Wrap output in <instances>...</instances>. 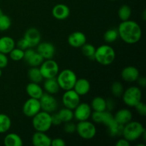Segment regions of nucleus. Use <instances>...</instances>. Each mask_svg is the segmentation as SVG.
<instances>
[{
  "instance_id": "obj_24",
  "label": "nucleus",
  "mask_w": 146,
  "mask_h": 146,
  "mask_svg": "<svg viewBox=\"0 0 146 146\" xmlns=\"http://www.w3.org/2000/svg\"><path fill=\"white\" fill-rule=\"evenodd\" d=\"M15 41L14 38L9 36H4L0 38V52L9 54L10 51L15 48Z\"/></svg>"
},
{
  "instance_id": "obj_47",
  "label": "nucleus",
  "mask_w": 146,
  "mask_h": 146,
  "mask_svg": "<svg viewBox=\"0 0 146 146\" xmlns=\"http://www.w3.org/2000/svg\"><path fill=\"white\" fill-rule=\"evenodd\" d=\"M143 20L146 19V11H145V10H144L143 13Z\"/></svg>"
},
{
  "instance_id": "obj_7",
  "label": "nucleus",
  "mask_w": 146,
  "mask_h": 146,
  "mask_svg": "<svg viewBox=\"0 0 146 146\" xmlns=\"http://www.w3.org/2000/svg\"><path fill=\"white\" fill-rule=\"evenodd\" d=\"M76 131L81 138L85 140H91L96 135V127L94 123L91 121H78L76 125Z\"/></svg>"
},
{
  "instance_id": "obj_11",
  "label": "nucleus",
  "mask_w": 146,
  "mask_h": 146,
  "mask_svg": "<svg viewBox=\"0 0 146 146\" xmlns=\"http://www.w3.org/2000/svg\"><path fill=\"white\" fill-rule=\"evenodd\" d=\"M40 111H41V109L39 99L36 98H29L27 99L22 107L23 113L29 118H32Z\"/></svg>"
},
{
  "instance_id": "obj_49",
  "label": "nucleus",
  "mask_w": 146,
  "mask_h": 146,
  "mask_svg": "<svg viewBox=\"0 0 146 146\" xmlns=\"http://www.w3.org/2000/svg\"><path fill=\"white\" fill-rule=\"evenodd\" d=\"M1 75H2V71H1V69L0 68V78H1Z\"/></svg>"
},
{
  "instance_id": "obj_46",
  "label": "nucleus",
  "mask_w": 146,
  "mask_h": 146,
  "mask_svg": "<svg viewBox=\"0 0 146 146\" xmlns=\"http://www.w3.org/2000/svg\"><path fill=\"white\" fill-rule=\"evenodd\" d=\"M137 81H138V84H139V86H141L143 87V88L145 87V86H146V79H145V77H144V76L139 77V78H138V79L137 80Z\"/></svg>"
},
{
  "instance_id": "obj_28",
  "label": "nucleus",
  "mask_w": 146,
  "mask_h": 146,
  "mask_svg": "<svg viewBox=\"0 0 146 146\" xmlns=\"http://www.w3.org/2000/svg\"><path fill=\"white\" fill-rule=\"evenodd\" d=\"M91 109L94 111H106V100L103 97H95L91 101Z\"/></svg>"
},
{
  "instance_id": "obj_38",
  "label": "nucleus",
  "mask_w": 146,
  "mask_h": 146,
  "mask_svg": "<svg viewBox=\"0 0 146 146\" xmlns=\"http://www.w3.org/2000/svg\"><path fill=\"white\" fill-rule=\"evenodd\" d=\"M134 107L139 115H143V116H145L146 115V106L143 102H142V101L136 104Z\"/></svg>"
},
{
  "instance_id": "obj_29",
  "label": "nucleus",
  "mask_w": 146,
  "mask_h": 146,
  "mask_svg": "<svg viewBox=\"0 0 146 146\" xmlns=\"http://www.w3.org/2000/svg\"><path fill=\"white\" fill-rule=\"evenodd\" d=\"M28 77L31 82L37 84L41 83L44 79L38 67H31L28 71Z\"/></svg>"
},
{
  "instance_id": "obj_2",
  "label": "nucleus",
  "mask_w": 146,
  "mask_h": 146,
  "mask_svg": "<svg viewBox=\"0 0 146 146\" xmlns=\"http://www.w3.org/2000/svg\"><path fill=\"white\" fill-rule=\"evenodd\" d=\"M145 133V128L141 123L131 121L123 125L122 135L125 139L131 143L141 138Z\"/></svg>"
},
{
  "instance_id": "obj_27",
  "label": "nucleus",
  "mask_w": 146,
  "mask_h": 146,
  "mask_svg": "<svg viewBox=\"0 0 146 146\" xmlns=\"http://www.w3.org/2000/svg\"><path fill=\"white\" fill-rule=\"evenodd\" d=\"M44 88L46 92L51 94V95L57 94L60 90V87L56 78L45 79L44 84Z\"/></svg>"
},
{
  "instance_id": "obj_20",
  "label": "nucleus",
  "mask_w": 146,
  "mask_h": 146,
  "mask_svg": "<svg viewBox=\"0 0 146 146\" xmlns=\"http://www.w3.org/2000/svg\"><path fill=\"white\" fill-rule=\"evenodd\" d=\"M52 16L58 20H64L70 15V9L66 4H58L52 9Z\"/></svg>"
},
{
  "instance_id": "obj_39",
  "label": "nucleus",
  "mask_w": 146,
  "mask_h": 146,
  "mask_svg": "<svg viewBox=\"0 0 146 146\" xmlns=\"http://www.w3.org/2000/svg\"><path fill=\"white\" fill-rule=\"evenodd\" d=\"M76 125H75L71 121L66 122L64 124V130L67 133H73L76 131Z\"/></svg>"
},
{
  "instance_id": "obj_18",
  "label": "nucleus",
  "mask_w": 146,
  "mask_h": 146,
  "mask_svg": "<svg viewBox=\"0 0 146 146\" xmlns=\"http://www.w3.org/2000/svg\"><path fill=\"white\" fill-rule=\"evenodd\" d=\"M68 43L74 48H81L86 43V36L81 31H74L68 36Z\"/></svg>"
},
{
  "instance_id": "obj_43",
  "label": "nucleus",
  "mask_w": 146,
  "mask_h": 146,
  "mask_svg": "<svg viewBox=\"0 0 146 146\" xmlns=\"http://www.w3.org/2000/svg\"><path fill=\"white\" fill-rule=\"evenodd\" d=\"M51 146H64L66 145V142L64 139L61 138H56L51 139Z\"/></svg>"
},
{
  "instance_id": "obj_12",
  "label": "nucleus",
  "mask_w": 146,
  "mask_h": 146,
  "mask_svg": "<svg viewBox=\"0 0 146 146\" xmlns=\"http://www.w3.org/2000/svg\"><path fill=\"white\" fill-rule=\"evenodd\" d=\"M74 110V118L78 121H87L92 113L91 106L87 103H80Z\"/></svg>"
},
{
  "instance_id": "obj_1",
  "label": "nucleus",
  "mask_w": 146,
  "mask_h": 146,
  "mask_svg": "<svg viewBox=\"0 0 146 146\" xmlns=\"http://www.w3.org/2000/svg\"><path fill=\"white\" fill-rule=\"evenodd\" d=\"M117 31L119 38L128 44H136L142 37L141 27L136 21L133 20L121 21Z\"/></svg>"
},
{
  "instance_id": "obj_44",
  "label": "nucleus",
  "mask_w": 146,
  "mask_h": 146,
  "mask_svg": "<svg viewBox=\"0 0 146 146\" xmlns=\"http://www.w3.org/2000/svg\"><path fill=\"white\" fill-rule=\"evenodd\" d=\"M130 145H131V143L124 138H120L115 143V145L116 146H130Z\"/></svg>"
},
{
  "instance_id": "obj_25",
  "label": "nucleus",
  "mask_w": 146,
  "mask_h": 146,
  "mask_svg": "<svg viewBox=\"0 0 146 146\" xmlns=\"http://www.w3.org/2000/svg\"><path fill=\"white\" fill-rule=\"evenodd\" d=\"M4 144L6 146H22V138L15 133H9L4 138Z\"/></svg>"
},
{
  "instance_id": "obj_10",
  "label": "nucleus",
  "mask_w": 146,
  "mask_h": 146,
  "mask_svg": "<svg viewBox=\"0 0 146 146\" xmlns=\"http://www.w3.org/2000/svg\"><path fill=\"white\" fill-rule=\"evenodd\" d=\"M81 101V96L74 91L70 89L65 91L62 96V103L64 107L69 109L74 110Z\"/></svg>"
},
{
  "instance_id": "obj_33",
  "label": "nucleus",
  "mask_w": 146,
  "mask_h": 146,
  "mask_svg": "<svg viewBox=\"0 0 146 146\" xmlns=\"http://www.w3.org/2000/svg\"><path fill=\"white\" fill-rule=\"evenodd\" d=\"M123 85L120 81H115L112 84L111 87V91L113 96L116 98H120L122 96L124 91Z\"/></svg>"
},
{
  "instance_id": "obj_41",
  "label": "nucleus",
  "mask_w": 146,
  "mask_h": 146,
  "mask_svg": "<svg viewBox=\"0 0 146 146\" xmlns=\"http://www.w3.org/2000/svg\"><path fill=\"white\" fill-rule=\"evenodd\" d=\"M9 64V58L7 54L0 52V68H6Z\"/></svg>"
},
{
  "instance_id": "obj_32",
  "label": "nucleus",
  "mask_w": 146,
  "mask_h": 146,
  "mask_svg": "<svg viewBox=\"0 0 146 146\" xmlns=\"http://www.w3.org/2000/svg\"><path fill=\"white\" fill-rule=\"evenodd\" d=\"M58 115L62 123H66L71 121L74 118V111L73 110L67 108H64L58 112Z\"/></svg>"
},
{
  "instance_id": "obj_3",
  "label": "nucleus",
  "mask_w": 146,
  "mask_h": 146,
  "mask_svg": "<svg viewBox=\"0 0 146 146\" xmlns=\"http://www.w3.org/2000/svg\"><path fill=\"white\" fill-rule=\"evenodd\" d=\"M94 58L101 65H111L115 58V51L112 46L104 44L96 48Z\"/></svg>"
},
{
  "instance_id": "obj_21",
  "label": "nucleus",
  "mask_w": 146,
  "mask_h": 146,
  "mask_svg": "<svg viewBox=\"0 0 146 146\" xmlns=\"http://www.w3.org/2000/svg\"><path fill=\"white\" fill-rule=\"evenodd\" d=\"M73 89L80 96H86L91 90V84L86 78H77Z\"/></svg>"
},
{
  "instance_id": "obj_23",
  "label": "nucleus",
  "mask_w": 146,
  "mask_h": 146,
  "mask_svg": "<svg viewBox=\"0 0 146 146\" xmlns=\"http://www.w3.org/2000/svg\"><path fill=\"white\" fill-rule=\"evenodd\" d=\"M26 91L29 98L39 99L44 94V90L37 83L30 82L26 87Z\"/></svg>"
},
{
  "instance_id": "obj_36",
  "label": "nucleus",
  "mask_w": 146,
  "mask_h": 146,
  "mask_svg": "<svg viewBox=\"0 0 146 146\" xmlns=\"http://www.w3.org/2000/svg\"><path fill=\"white\" fill-rule=\"evenodd\" d=\"M9 57L12 61H19L24 59V51L19 48H14L9 52Z\"/></svg>"
},
{
  "instance_id": "obj_31",
  "label": "nucleus",
  "mask_w": 146,
  "mask_h": 146,
  "mask_svg": "<svg viewBox=\"0 0 146 146\" xmlns=\"http://www.w3.org/2000/svg\"><path fill=\"white\" fill-rule=\"evenodd\" d=\"M132 14L131 7L126 4H123L119 8L118 11V15L121 21H126L130 19Z\"/></svg>"
},
{
  "instance_id": "obj_50",
  "label": "nucleus",
  "mask_w": 146,
  "mask_h": 146,
  "mask_svg": "<svg viewBox=\"0 0 146 146\" xmlns=\"http://www.w3.org/2000/svg\"><path fill=\"white\" fill-rule=\"evenodd\" d=\"M109 1H115V0H109Z\"/></svg>"
},
{
  "instance_id": "obj_15",
  "label": "nucleus",
  "mask_w": 146,
  "mask_h": 146,
  "mask_svg": "<svg viewBox=\"0 0 146 146\" xmlns=\"http://www.w3.org/2000/svg\"><path fill=\"white\" fill-rule=\"evenodd\" d=\"M91 118L93 121L96 123L103 124L107 125L113 120V115L111 113V111H94L91 113Z\"/></svg>"
},
{
  "instance_id": "obj_37",
  "label": "nucleus",
  "mask_w": 146,
  "mask_h": 146,
  "mask_svg": "<svg viewBox=\"0 0 146 146\" xmlns=\"http://www.w3.org/2000/svg\"><path fill=\"white\" fill-rule=\"evenodd\" d=\"M11 25V21L9 16L4 14L0 16V31H7L10 28Z\"/></svg>"
},
{
  "instance_id": "obj_9",
  "label": "nucleus",
  "mask_w": 146,
  "mask_h": 146,
  "mask_svg": "<svg viewBox=\"0 0 146 146\" xmlns=\"http://www.w3.org/2000/svg\"><path fill=\"white\" fill-rule=\"evenodd\" d=\"M41 111L49 113L55 112L58 108V102L55 97L48 93H44L39 98Z\"/></svg>"
},
{
  "instance_id": "obj_5",
  "label": "nucleus",
  "mask_w": 146,
  "mask_h": 146,
  "mask_svg": "<svg viewBox=\"0 0 146 146\" xmlns=\"http://www.w3.org/2000/svg\"><path fill=\"white\" fill-rule=\"evenodd\" d=\"M60 88L64 91L73 89L77 80L76 74L71 69H64L58 72V75L56 77Z\"/></svg>"
},
{
  "instance_id": "obj_34",
  "label": "nucleus",
  "mask_w": 146,
  "mask_h": 146,
  "mask_svg": "<svg viewBox=\"0 0 146 146\" xmlns=\"http://www.w3.org/2000/svg\"><path fill=\"white\" fill-rule=\"evenodd\" d=\"M118 33L117 29H111L104 33V39L106 43H113L116 41L118 38Z\"/></svg>"
},
{
  "instance_id": "obj_30",
  "label": "nucleus",
  "mask_w": 146,
  "mask_h": 146,
  "mask_svg": "<svg viewBox=\"0 0 146 146\" xmlns=\"http://www.w3.org/2000/svg\"><path fill=\"white\" fill-rule=\"evenodd\" d=\"M11 126V120L9 115L0 113V133H5L9 131Z\"/></svg>"
},
{
  "instance_id": "obj_4",
  "label": "nucleus",
  "mask_w": 146,
  "mask_h": 146,
  "mask_svg": "<svg viewBox=\"0 0 146 146\" xmlns=\"http://www.w3.org/2000/svg\"><path fill=\"white\" fill-rule=\"evenodd\" d=\"M32 126L36 131L47 132L52 126L51 113L40 111L32 117Z\"/></svg>"
},
{
  "instance_id": "obj_17",
  "label": "nucleus",
  "mask_w": 146,
  "mask_h": 146,
  "mask_svg": "<svg viewBox=\"0 0 146 146\" xmlns=\"http://www.w3.org/2000/svg\"><path fill=\"white\" fill-rule=\"evenodd\" d=\"M24 38L28 41L30 47L36 46L41 42V34L39 31L36 28H29L24 33Z\"/></svg>"
},
{
  "instance_id": "obj_45",
  "label": "nucleus",
  "mask_w": 146,
  "mask_h": 146,
  "mask_svg": "<svg viewBox=\"0 0 146 146\" xmlns=\"http://www.w3.org/2000/svg\"><path fill=\"white\" fill-rule=\"evenodd\" d=\"M114 107H115V102L113 101V100H106V111H111V110L113 109Z\"/></svg>"
},
{
  "instance_id": "obj_35",
  "label": "nucleus",
  "mask_w": 146,
  "mask_h": 146,
  "mask_svg": "<svg viewBox=\"0 0 146 146\" xmlns=\"http://www.w3.org/2000/svg\"><path fill=\"white\" fill-rule=\"evenodd\" d=\"M81 48V51H82L83 54H84L85 56L88 57V58H94V56L96 51V47L94 46L93 44L86 43V44H84Z\"/></svg>"
},
{
  "instance_id": "obj_16",
  "label": "nucleus",
  "mask_w": 146,
  "mask_h": 146,
  "mask_svg": "<svg viewBox=\"0 0 146 146\" xmlns=\"http://www.w3.org/2000/svg\"><path fill=\"white\" fill-rule=\"evenodd\" d=\"M121 78L126 82H135L140 77V72L138 68L133 66H128L123 68L121 71Z\"/></svg>"
},
{
  "instance_id": "obj_13",
  "label": "nucleus",
  "mask_w": 146,
  "mask_h": 146,
  "mask_svg": "<svg viewBox=\"0 0 146 146\" xmlns=\"http://www.w3.org/2000/svg\"><path fill=\"white\" fill-rule=\"evenodd\" d=\"M24 60L31 67H38L44 59L37 51L29 48L24 51Z\"/></svg>"
},
{
  "instance_id": "obj_48",
  "label": "nucleus",
  "mask_w": 146,
  "mask_h": 146,
  "mask_svg": "<svg viewBox=\"0 0 146 146\" xmlns=\"http://www.w3.org/2000/svg\"><path fill=\"white\" fill-rule=\"evenodd\" d=\"M3 14V11H2V9H1V8H0V16L2 15Z\"/></svg>"
},
{
  "instance_id": "obj_26",
  "label": "nucleus",
  "mask_w": 146,
  "mask_h": 146,
  "mask_svg": "<svg viewBox=\"0 0 146 146\" xmlns=\"http://www.w3.org/2000/svg\"><path fill=\"white\" fill-rule=\"evenodd\" d=\"M106 127L108 128V132L110 136L119 137L122 135L123 125H121L117 122L115 118H113V120Z\"/></svg>"
},
{
  "instance_id": "obj_19",
  "label": "nucleus",
  "mask_w": 146,
  "mask_h": 146,
  "mask_svg": "<svg viewBox=\"0 0 146 146\" xmlns=\"http://www.w3.org/2000/svg\"><path fill=\"white\" fill-rule=\"evenodd\" d=\"M31 142L34 146H50L51 138L45 132L36 131L31 137Z\"/></svg>"
},
{
  "instance_id": "obj_42",
  "label": "nucleus",
  "mask_w": 146,
  "mask_h": 146,
  "mask_svg": "<svg viewBox=\"0 0 146 146\" xmlns=\"http://www.w3.org/2000/svg\"><path fill=\"white\" fill-rule=\"evenodd\" d=\"M51 118L52 125H59L62 123V121H61L58 113H53L52 115L51 114Z\"/></svg>"
},
{
  "instance_id": "obj_8",
  "label": "nucleus",
  "mask_w": 146,
  "mask_h": 146,
  "mask_svg": "<svg viewBox=\"0 0 146 146\" xmlns=\"http://www.w3.org/2000/svg\"><path fill=\"white\" fill-rule=\"evenodd\" d=\"M39 69L44 79L56 78L59 72L58 64L52 58L44 60L39 66Z\"/></svg>"
},
{
  "instance_id": "obj_22",
  "label": "nucleus",
  "mask_w": 146,
  "mask_h": 146,
  "mask_svg": "<svg viewBox=\"0 0 146 146\" xmlns=\"http://www.w3.org/2000/svg\"><path fill=\"white\" fill-rule=\"evenodd\" d=\"M113 117L117 122L124 125L132 121L133 114L128 108H121L115 113Z\"/></svg>"
},
{
  "instance_id": "obj_14",
  "label": "nucleus",
  "mask_w": 146,
  "mask_h": 146,
  "mask_svg": "<svg viewBox=\"0 0 146 146\" xmlns=\"http://www.w3.org/2000/svg\"><path fill=\"white\" fill-rule=\"evenodd\" d=\"M36 51L44 58V59H51L56 54V48L51 42H40L36 46Z\"/></svg>"
},
{
  "instance_id": "obj_40",
  "label": "nucleus",
  "mask_w": 146,
  "mask_h": 146,
  "mask_svg": "<svg viewBox=\"0 0 146 146\" xmlns=\"http://www.w3.org/2000/svg\"><path fill=\"white\" fill-rule=\"evenodd\" d=\"M17 48H20V49L21 50H24V51H25V50L27 49V48H31V47H30L29 44L28 43V41H27L24 38L20 39L19 41L17 43Z\"/></svg>"
},
{
  "instance_id": "obj_6",
  "label": "nucleus",
  "mask_w": 146,
  "mask_h": 146,
  "mask_svg": "<svg viewBox=\"0 0 146 146\" xmlns=\"http://www.w3.org/2000/svg\"><path fill=\"white\" fill-rule=\"evenodd\" d=\"M121 97L125 105L134 107L142 100V91L139 87L132 86L124 90Z\"/></svg>"
}]
</instances>
